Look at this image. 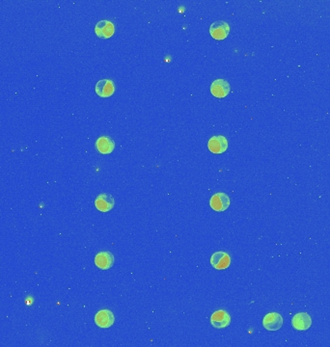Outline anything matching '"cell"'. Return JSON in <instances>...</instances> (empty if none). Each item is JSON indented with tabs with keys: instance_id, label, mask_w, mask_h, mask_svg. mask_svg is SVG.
Masks as SVG:
<instances>
[{
	"instance_id": "13",
	"label": "cell",
	"mask_w": 330,
	"mask_h": 347,
	"mask_svg": "<svg viewBox=\"0 0 330 347\" xmlns=\"http://www.w3.org/2000/svg\"><path fill=\"white\" fill-rule=\"evenodd\" d=\"M95 264L102 270H107L114 264V257L109 252H100L95 257Z\"/></svg>"
},
{
	"instance_id": "1",
	"label": "cell",
	"mask_w": 330,
	"mask_h": 347,
	"mask_svg": "<svg viewBox=\"0 0 330 347\" xmlns=\"http://www.w3.org/2000/svg\"><path fill=\"white\" fill-rule=\"evenodd\" d=\"M230 33L229 24L223 20H217L213 22L209 27V34L215 40H224Z\"/></svg>"
},
{
	"instance_id": "10",
	"label": "cell",
	"mask_w": 330,
	"mask_h": 347,
	"mask_svg": "<svg viewBox=\"0 0 330 347\" xmlns=\"http://www.w3.org/2000/svg\"><path fill=\"white\" fill-rule=\"evenodd\" d=\"M292 325L298 331H305L311 327L312 318L307 312H298L293 317Z\"/></svg>"
},
{
	"instance_id": "4",
	"label": "cell",
	"mask_w": 330,
	"mask_h": 347,
	"mask_svg": "<svg viewBox=\"0 0 330 347\" xmlns=\"http://www.w3.org/2000/svg\"><path fill=\"white\" fill-rule=\"evenodd\" d=\"M210 264L214 269L223 270L230 266L231 257L226 252H222V251L215 252L210 257Z\"/></svg>"
},
{
	"instance_id": "5",
	"label": "cell",
	"mask_w": 330,
	"mask_h": 347,
	"mask_svg": "<svg viewBox=\"0 0 330 347\" xmlns=\"http://www.w3.org/2000/svg\"><path fill=\"white\" fill-rule=\"evenodd\" d=\"M208 150L215 155L223 154L228 149V141L222 135H215L208 140Z\"/></svg>"
},
{
	"instance_id": "6",
	"label": "cell",
	"mask_w": 330,
	"mask_h": 347,
	"mask_svg": "<svg viewBox=\"0 0 330 347\" xmlns=\"http://www.w3.org/2000/svg\"><path fill=\"white\" fill-rule=\"evenodd\" d=\"M231 91V86L225 79H216L210 85V93L213 97L222 99L225 98Z\"/></svg>"
},
{
	"instance_id": "3",
	"label": "cell",
	"mask_w": 330,
	"mask_h": 347,
	"mask_svg": "<svg viewBox=\"0 0 330 347\" xmlns=\"http://www.w3.org/2000/svg\"><path fill=\"white\" fill-rule=\"evenodd\" d=\"M210 323L216 329H223L230 325L231 316L224 310H218L211 314Z\"/></svg>"
},
{
	"instance_id": "12",
	"label": "cell",
	"mask_w": 330,
	"mask_h": 347,
	"mask_svg": "<svg viewBox=\"0 0 330 347\" xmlns=\"http://www.w3.org/2000/svg\"><path fill=\"white\" fill-rule=\"evenodd\" d=\"M114 205H115V201L113 197L106 193L100 194L95 201L96 208L101 212H107L111 210L114 208Z\"/></svg>"
},
{
	"instance_id": "7",
	"label": "cell",
	"mask_w": 330,
	"mask_h": 347,
	"mask_svg": "<svg viewBox=\"0 0 330 347\" xmlns=\"http://www.w3.org/2000/svg\"><path fill=\"white\" fill-rule=\"evenodd\" d=\"M263 325L268 331H277L283 325V317L278 312H269L264 317Z\"/></svg>"
},
{
	"instance_id": "8",
	"label": "cell",
	"mask_w": 330,
	"mask_h": 347,
	"mask_svg": "<svg viewBox=\"0 0 330 347\" xmlns=\"http://www.w3.org/2000/svg\"><path fill=\"white\" fill-rule=\"evenodd\" d=\"M115 316L109 310H102L95 315V323L100 328H109L114 324Z\"/></svg>"
},
{
	"instance_id": "11",
	"label": "cell",
	"mask_w": 330,
	"mask_h": 347,
	"mask_svg": "<svg viewBox=\"0 0 330 347\" xmlns=\"http://www.w3.org/2000/svg\"><path fill=\"white\" fill-rule=\"evenodd\" d=\"M95 32L99 38L108 39L115 32L114 24L109 20H101L95 26Z\"/></svg>"
},
{
	"instance_id": "2",
	"label": "cell",
	"mask_w": 330,
	"mask_h": 347,
	"mask_svg": "<svg viewBox=\"0 0 330 347\" xmlns=\"http://www.w3.org/2000/svg\"><path fill=\"white\" fill-rule=\"evenodd\" d=\"M230 198L226 193H216L209 200V206L214 211H225L230 207Z\"/></svg>"
},
{
	"instance_id": "14",
	"label": "cell",
	"mask_w": 330,
	"mask_h": 347,
	"mask_svg": "<svg viewBox=\"0 0 330 347\" xmlns=\"http://www.w3.org/2000/svg\"><path fill=\"white\" fill-rule=\"evenodd\" d=\"M97 150L103 155H109L115 149V143L109 136H101L96 141Z\"/></svg>"
},
{
	"instance_id": "9",
	"label": "cell",
	"mask_w": 330,
	"mask_h": 347,
	"mask_svg": "<svg viewBox=\"0 0 330 347\" xmlns=\"http://www.w3.org/2000/svg\"><path fill=\"white\" fill-rule=\"evenodd\" d=\"M95 91L101 98H109L115 92V84L110 79H101L97 82Z\"/></svg>"
}]
</instances>
